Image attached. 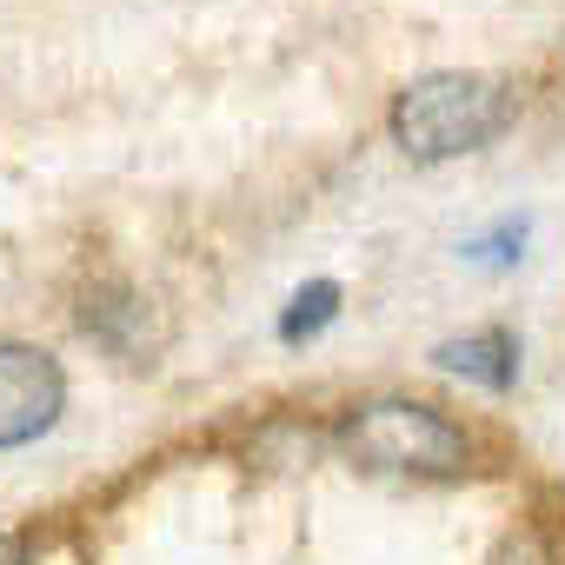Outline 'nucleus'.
<instances>
[{
	"label": "nucleus",
	"mask_w": 565,
	"mask_h": 565,
	"mask_svg": "<svg viewBox=\"0 0 565 565\" xmlns=\"http://www.w3.org/2000/svg\"><path fill=\"white\" fill-rule=\"evenodd\" d=\"M519 114V94L492 74H419L393 100V140L413 160H459L492 147Z\"/></svg>",
	"instance_id": "nucleus-1"
},
{
	"label": "nucleus",
	"mask_w": 565,
	"mask_h": 565,
	"mask_svg": "<svg viewBox=\"0 0 565 565\" xmlns=\"http://www.w3.org/2000/svg\"><path fill=\"white\" fill-rule=\"evenodd\" d=\"M340 452L366 472H406V479H459L472 459V439L419 406V399H373L340 419Z\"/></svg>",
	"instance_id": "nucleus-2"
},
{
	"label": "nucleus",
	"mask_w": 565,
	"mask_h": 565,
	"mask_svg": "<svg viewBox=\"0 0 565 565\" xmlns=\"http://www.w3.org/2000/svg\"><path fill=\"white\" fill-rule=\"evenodd\" d=\"M67 406V380L54 366V353L0 340V452L41 439Z\"/></svg>",
	"instance_id": "nucleus-3"
},
{
	"label": "nucleus",
	"mask_w": 565,
	"mask_h": 565,
	"mask_svg": "<svg viewBox=\"0 0 565 565\" xmlns=\"http://www.w3.org/2000/svg\"><path fill=\"white\" fill-rule=\"evenodd\" d=\"M81 327H87L107 353H120V360H134V366L160 347V333H153V300H140L134 287H94V294L81 300Z\"/></svg>",
	"instance_id": "nucleus-4"
},
{
	"label": "nucleus",
	"mask_w": 565,
	"mask_h": 565,
	"mask_svg": "<svg viewBox=\"0 0 565 565\" xmlns=\"http://www.w3.org/2000/svg\"><path fill=\"white\" fill-rule=\"evenodd\" d=\"M439 366L459 373V380H479L492 393H505L519 380V340L505 327H486V333H466V340H446L439 347Z\"/></svg>",
	"instance_id": "nucleus-5"
},
{
	"label": "nucleus",
	"mask_w": 565,
	"mask_h": 565,
	"mask_svg": "<svg viewBox=\"0 0 565 565\" xmlns=\"http://www.w3.org/2000/svg\"><path fill=\"white\" fill-rule=\"evenodd\" d=\"M333 300H340V287H333V279H320V287H307V294L294 300V313L279 320V333H287V340H307V333H320V327L333 320Z\"/></svg>",
	"instance_id": "nucleus-6"
},
{
	"label": "nucleus",
	"mask_w": 565,
	"mask_h": 565,
	"mask_svg": "<svg viewBox=\"0 0 565 565\" xmlns=\"http://www.w3.org/2000/svg\"><path fill=\"white\" fill-rule=\"evenodd\" d=\"M492 565H552V552H545L539 532H505L499 552H492Z\"/></svg>",
	"instance_id": "nucleus-7"
},
{
	"label": "nucleus",
	"mask_w": 565,
	"mask_h": 565,
	"mask_svg": "<svg viewBox=\"0 0 565 565\" xmlns=\"http://www.w3.org/2000/svg\"><path fill=\"white\" fill-rule=\"evenodd\" d=\"M0 565H28V539L21 532H0Z\"/></svg>",
	"instance_id": "nucleus-8"
}]
</instances>
